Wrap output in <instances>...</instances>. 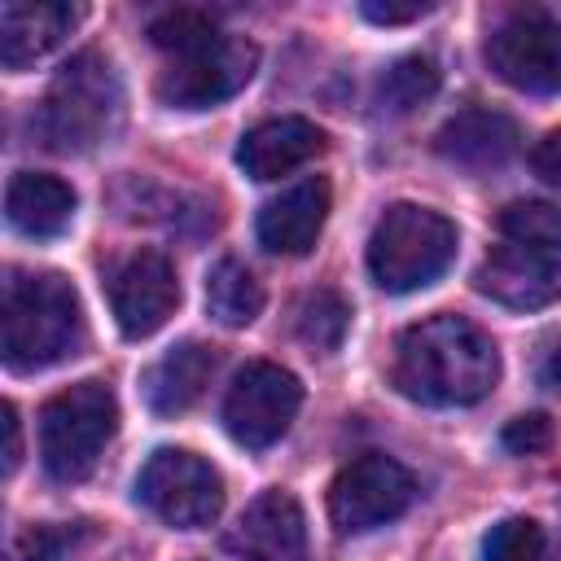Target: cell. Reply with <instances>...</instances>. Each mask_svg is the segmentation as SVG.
I'll return each mask as SVG.
<instances>
[{"label": "cell", "instance_id": "1", "mask_svg": "<svg viewBox=\"0 0 561 561\" xmlns=\"http://www.w3.org/2000/svg\"><path fill=\"white\" fill-rule=\"evenodd\" d=\"M399 394L425 408H469L500 381L495 342L465 316H430L403 329L390 368Z\"/></svg>", "mask_w": 561, "mask_h": 561}, {"label": "cell", "instance_id": "2", "mask_svg": "<svg viewBox=\"0 0 561 561\" xmlns=\"http://www.w3.org/2000/svg\"><path fill=\"white\" fill-rule=\"evenodd\" d=\"M83 311L79 294L57 272H9L0 302V355L13 373H35L79 355Z\"/></svg>", "mask_w": 561, "mask_h": 561}, {"label": "cell", "instance_id": "3", "mask_svg": "<svg viewBox=\"0 0 561 561\" xmlns=\"http://www.w3.org/2000/svg\"><path fill=\"white\" fill-rule=\"evenodd\" d=\"M118 123H123V88L114 66L96 48L75 53L39 105L44 140L61 153H88L105 145L118 131Z\"/></svg>", "mask_w": 561, "mask_h": 561}, {"label": "cell", "instance_id": "4", "mask_svg": "<svg viewBox=\"0 0 561 561\" xmlns=\"http://www.w3.org/2000/svg\"><path fill=\"white\" fill-rule=\"evenodd\" d=\"M456 224L443 210L394 202L368 237V272L386 294L434 285L456 259Z\"/></svg>", "mask_w": 561, "mask_h": 561}, {"label": "cell", "instance_id": "5", "mask_svg": "<svg viewBox=\"0 0 561 561\" xmlns=\"http://www.w3.org/2000/svg\"><path fill=\"white\" fill-rule=\"evenodd\" d=\"M118 430V399L105 381H75L39 408V460L48 478L79 482L96 469Z\"/></svg>", "mask_w": 561, "mask_h": 561}, {"label": "cell", "instance_id": "6", "mask_svg": "<svg viewBox=\"0 0 561 561\" xmlns=\"http://www.w3.org/2000/svg\"><path fill=\"white\" fill-rule=\"evenodd\" d=\"M136 500L175 530H202L224 508V478L184 447H158L136 478Z\"/></svg>", "mask_w": 561, "mask_h": 561}, {"label": "cell", "instance_id": "7", "mask_svg": "<svg viewBox=\"0 0 561 561\" xmlns=\"http://www.w3.org/2000/svg\"><path fill=\"white\" fill-rule=\"evenodd\" d=\"M254 70H259V48L241 35H219L206 48L175 57L158 75L153 92L171 110H210V105L237 96L254 79Z\"/></svg>", "mask_w": 561, "mask_h": 561}, {"label": "cell", "instance_id": "8", "mask_svg": "<svg viewBox=\"0 0 561 561\" xmlns=\"http://www.w3.org/2000/svg\"><path fill=\"white\" fill-rule=\"evenodd\" d=\"M298 408H302L298 377L280 364L254 359L232 377V386L224 394V430L232 434V443L263 451L289 430Z\"/></svg>", "mask_w": 561, "mask_h": 561}, {"label": "cell", "instance_id": "9", "mask_svg": "<svg viewBox=\"0 0 561 561\" xmlns=\"http://www.w3.org/2000/svg\"><path fill=\"white\" fill-rule=\"evenodd\" d=\"M416 495L412 473L390 460V456H359L351 460L333 486H329V522L337 526V535H368L386 522H394L399 513H408Z\"/></svg>", "mask_w": 561, "mask_h": 561}, {"label": "cell", "instance_id": "10", "mask_svg": "<svg viewBox=\"0 0 561 561\" xmlns=\"http://www.w3.org/2000/svg\"><path fill=\"white\" fill-rule=\"evenodd\" d=\"M473 285L508 311L552 307L561 302V241H504L482 259Z\"/></svg>", "mask_w": 561, "mask_h": 561}, {"label": "cell", "instance_id": "11", "mask_svg": "<svg viewBox=\"0 0 561 561\" xmlns=\"http://www.w3.org/2000/svg\"><path fill=\"white\" fill-rule=\"evenodd\" d=\"M486 61L517 92H561V22L548 13H513L491 31Z\"/></svg>", "mask_w": 561, "mask_h": 561}, {"label": "cell", "instance_id": "12", "mask_svg": "<svg viewBox=\"0 0 561 561\" xmlns=\"http://www.w3.org/2000/svg\"><path fill=\"white\" fill-rule=\"evenodd\" d=\"M105 294H110V311H114L123 337H149L171 320V311L180 302V280H175V267L167 254L131 250L127 259H118L110 267Z\"/></svg>", "mask_w": 561, "mask_h": 561}, {"label": "cell", "instance_id": "13", "mask_svg": "<svg viewBox=\"0 0 561 561\" xmlns=\"http://www.w3.org/2000/svg\"><path fill=\"white\" fill-rule=\"evenodd\" d=\"M228 552L237 561H302L307 557L302 504L280 486L259 491L228 530Z\"/></svg>", "mask_w": 561, "mask_h": 561}, {"label": "cell", "instance_id": "14", "mask_svg": "<svg viewBox=\"0 0 561 561\" xmlns=\"http://www.w3.org/2000/svg\"><path fill=\"white\" fill-rule=\"evenodd\" d=\"M329 180L324 175H307L289 188H280L263 210H259V245L267 254H307L329 219Z\"/></svg>", "mask_w": 561, "mask_h": 561}, {"label": "cell", "instance_id": "15", "mask_svg": "<svg viewBox=\"0 0 561 561\" xmlns=\"http://www.w3.org/2000/svg\"><path fill=\"white\" fill-rule=\"evenodd\" d=\"M316 153H324V131L298 114L267 118V123L250 127L237 145V162L250 180H280V175L307 167Z\"/></svg>", "mask_w": 561, "mask_h": 561}, {"label": "cell", "instance_id": "16", "mask_svg": "<svg viewBox=\"0 0 561 561\" xmlns=\"http://www.w3.org/2000/svg\"><path fill=\"white\" fill-rule=\"evenodd\" d=\"M79 22L75 4H0V61L4 70H26L48 57Z\"/></svg>", "mask_w": 561, "mask_h": 561}, {"label": "cell", "instance_id": "17", "mask_svg": "<svg viewBox=\"0 0 561 561\" xmlns=\"http://www.w3.org/2000/svg\"><path fill=\"white\" fill-rule=\"evenodd\" d=\"M438 153L465 171L504 167L517 153V123L500 110H460L438 127Z\"/></svg>", "mask_w": 561, "mask_h": 561}, {"label": "cell", "instance_id": "18", "mask_svg": "<svg viewBox=\"0 0 561 561\" xmlns=\"http://www.w3.org/2000/svg\"><path fill=\"white\" fill-rule=\"evenodd\" d=\"M210 373H215V346H206V342H180V346H171L140 377V390H145L149 412H158V416L188 412L202 399Z\"/></svg>", "mask_w": 561, "mask_h": 561}, {"label": "cell", "instance_id": "19", "mask_svg": "<svg viewBox=\"0 0 561 561\" xmlns=\"http://www.w3.org/2000/svg\"><path fill=\"white\" fill-rule=\"evenodd\" d=\"M4 215L22 237H61L75 219V188L44 171H18L4 188Z\"/></svg>", "mask_w": 561, "mask_h": 561}, {"label": "cell", "instance_id": "20", "mask_svg": "<svg viewBox=\"0 0 561 561\" xmlns=\"http://www.w3.org/2000/svg\"><path fill=\"white\" fill-rule=\"evenodd\" d=\"M206 311L224 329H245L263 311V285L241 259H219L206 276Z\"/></svg>", "mask_w": 561, "mask_h": 561}, {"label": "cell", "instance_id": "21", "mask_svg": "<svg viewBox=\"0 0 561 561\" xmlns=\"http://www.w3.org/2000/svg\"><path fill=\"white\" fill-rule=\"evenodd\" d=\"M434 92H438V66L425 53H408V57L390 61L386 75H381V83H377V101L390 114H412Z\"/></svg>", "mask_w": 561, "mask_h": 561}, {"label": "cell", "instance_id": "22", "mask_svg": "<svg viewBox=\"0 0 561 561\" xmlns=\"http://www.w3.org/2000/svg\"><path fill=\"white\" fill-rule=\"evenodd\" d=\"M346 324H351V302L337 294V289H311L298 311H294V329L298 337L311 346V351H337L342 337H346Z\"/></svg>", "mask_w": 561, "mask_h": 561}, {"label": "cell", "instance_id": "23", "mask_svg": "<svg viewBox=\"0 0 561 561\" xmlns=\"http://www.w3.org/2000/svg\"><path fill=\"white\" fill-rule=\"evenodd\" d=\"M482 561H548L543 526L530 517H504L482 539Z\"/></svg>", "mask_w": 561, "mask_h": 561}, {"label": "cell", "instance_id": "24", "mask_svg": "<svg viewBox=\"0 0 561 561\" xmlns=\"http://www.w3.org/2000/svg\"><path fill=\"white\" fill-rule=\"evenodd\" d=\"M149 39L158 48L184 57V53H197L210 39H219V31H215V18L202 13V9H171V13H162V18L149 22Z\"/></svg>", "mask_w": 561, "mask_h": 561}, {"label": "cell", "instance_id": "25", "mask_svg": "<svg viewBox=\"0 0 561 561\" xmlns=\"http://www.w3.org/2000/svg\"><path fill=\"white\" fill-rule=\"evenodd\" d=\"M504 241H561V210L548 202H513L500 210Z\"/></svg>", "mask_w": 561, "mask_h": 561}, {"label": "cell", "instance_id": "26", "mask_svg": "<svg viewBox=\"0 0 561 561\" xmlns=\"http://www.w3.org/2000/svg\"><path fill=\"white\" fill-rule=\"evenodd\" d=\"M548 443H552V425H548V416H539V412L517 416V421L504 425V447H508L513 456H535V451H543Z\"/></svg>", "mask_w": 561, "mask_h": 561}, {"label": "cell", "instance_id": "27", "mask_svg": "<svg viewBox=\"0 0 561 561\" xmlns=\"http://www.w3.org/2000/svg\"><path fill=\"white\" fill-rule=\"evenodd\" d=\"M61 543H66V530H57V526H31L26 535L13 539V561H53Z\"/></svg>", "mask_w": 561, "mask_h": 561}, {"label": "cell", "instance_id": "28", "mask_svg": "<svg viewBox=\"0 0 561 561\" xmlns=\"http://www.w3.org/2000/svg\"><path fill=\"white\" fill-rule=\"evenodd\" d=\"M530 167H535V175H539V180H548V184H557V188H561V127H552V131L535 145Z\"/></svg>", "mask_w": 561, "mask_h": 561}, {"label": "cell", "instance_id": "29", "mask_svg": "<svg viewBox=\"0 0 561 561\" xmlns=\"http://www.w3.org/2000/svg\"><path fill=\"white\" fill-rule=\"evenodd\" d=\"M359 13H364L368 22L399 26V22H416V18H425V13H430V4H377V0H368Z\"/></svg>", "mask_w": 561, "mask_h": 561}, {"label": "cell", "instance_id": "30", "mask_svg": "<svg viewBox=\"0 0 561 561\" xmlns=\"http://www.w3.org/2000/svg\"><path fill=\"white\" fill-rule=\"evenodd\" d=\"M22 460V425H18V408L4 403V473H13Z\"/></svg>", "mask_w": 561, "mask_h": 561}, {"label": "cell", "instance_id": "31", "mask_svg": "<svg viewBox=\"0 0 561 561\" xmlns=\"http://www.w3.org/2000/svg\"><path fill=\"white\" fill-rule=\"evenodd\" d=\"M543 381H548V386H561V342L552 346V355H548V364H543Z\"/></svg>", "mask_w": 561, "mask_h": 561}]
</instances>
